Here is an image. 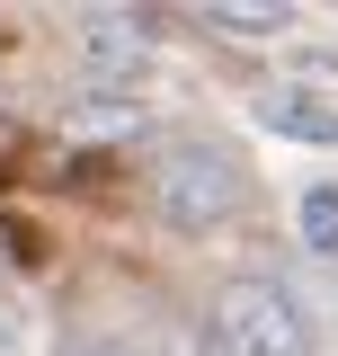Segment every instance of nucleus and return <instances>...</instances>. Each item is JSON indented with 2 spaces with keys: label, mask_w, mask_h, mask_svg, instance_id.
Listing matches in <instances>:
<instances>
[{
  "label": "nucleus",
  "mask_w": 338,
  "mask_h": 356,
  "mask_svg": "<svg viewBox=\"0 0 338 356\" xmlns=\"http://www.w3.org/2000/svg\"><path fill=\"white\" fill-rule=\"evenodd\" d=\"M241 196H250V178L223 143H169L152 161V205L169 232H223L241 214Z\"/></svg>",
  "instance_id": "1"
},
{
  "label": "nucleus",
  "mask_w": 338,
  "mask_h": 356,
  "mask_svg": "<svg viewBox=\"0 0 338 356\" xmlns=\"http://www.w3.org/2000/svg\"><path fill=\"white\" fill-rule=\"evenodd\" d=\"M214 339L223 356H312V321L285 285H223V303H214Z\"/></svg>",
  "instance_id": "2"
},
{
  "label": "nucleus",
  "mask_w": 338,
  "mask_h": 356,
  "mask_svg": "<svg viewBox=\"0 0 338 356\" xmlns=\"http://www.w3.org/2000/svg\"><path fill=\"white\" fill-rule=\"evenodd\" d=\"M72 54H81L89 81L134 89L152 72V18H134V9H81V18H72Z\"/></svg>",
  "instance_id": "3"
},
{
  "label": "nucleus",
  "mask_w": 338,
  "mask_h": 356,
  "mask_svg": "<svg viewBox=\"0 0 338 356\" xmlns=\"http://www.w3.org/2000/svg\"><path fill=\"white\" fill-rule=\"evenodd\" d=\"M258 116L276 134H294V143H338V98H321V89H267Z\"/></svg>",
  "instance_id": "4"
},
{
  "label": "nucleus",
  "mask_w": 338,
  "mask_h": 356,
  "mask_svg": "<svg viewBox=\"0 0 338 356\" xmlns=\"http://www.w3.org/2000/svg\"><path fill=\"white\" fill-rule=\"evenodd\" d=\"M294 222H303V250L312 259H338V187H303Z\"/></svg>",
  "instance_id": "5"
},
{
  "label": "nucleus",
  "mask_w": 338,
  "mask_h": 356,
  "mask_svg": "<svg viewBox=\"0 0 338 356\" xmlns=\"http://www.w3.org/2000/svg\"><path fill=\"white\" fill-rule=\"evenodd\" d=\"M205 18H214V27H232V36H276V27H285L276 0H214Z\"/></svg>",
  "instance_id": "6"
},
{
  "label": "nucleus",
  "mask_w": 338,
  "mask_h": 356,
  "mask_svg": "<svg viewBox=\"0 0 338 356\" xmlns=\"http://www.w3.org/2000/svg\"><path fill=\"white\" fill-rule=\"evenodd\" d=\"M27 348H36V321L18 294H0V356H27Z\"/></svg>",
  "instance_id": "7"
},
{
  "label": "nucleus",
  "mask_w": 338,
  "mask_h": 356,
  "mask_svg": "<svg viewBox=\"0 0 338 356\" xmlns=\"http://www.w3.org/2000/svg\"><path fill=\"white\" fill-rule=\"evenodd\" d=\"M81 356H125V348H81Z\"/></svg>",
  "instance_id": "8"
}]
</instances>
